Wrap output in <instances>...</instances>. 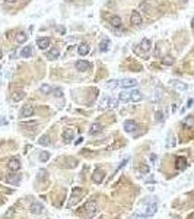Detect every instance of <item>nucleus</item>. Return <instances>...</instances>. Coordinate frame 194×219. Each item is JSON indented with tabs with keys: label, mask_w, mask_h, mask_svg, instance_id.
<instances>
[{
	"label": "nucleus",
	"mask_w": 194,
	"mask_h": 219,
	"mask_svg": "<svg viewBox=\"0 0 194 219\" xmlns=\"http://www.w3.org/2000/svg\"><path fill=\"white\" fill-rule=\"evenodd\" d=\"M83 211H86V216H88V218H92L93 215L96 213V211H98L96 202H95V200H89V202L85 204Z\"/></svg>",
	"instance_id": "1"
},
{
	"label": "nucleus",
	"mask_w": 194,
	"mask_h": 219,
	"mask_svg": "<svg viewBox=\"0 0 194 219\" xmlns=\"http://www.w3.org/2000/svg\"><path fill=\"white\" fill-rule=\"evenodd\" d=\"M34 113H35V108L32 107V105H24L22 107V109H21V117L22 118H29V117H32L34 116Z\"/></svg>",
	"instance_id": "2"
},
{
	"label": "nucleus",
	"mask_w": 194,
	"mask_h": 219,
	"mask_svg": "<svg viewBox=\"0 0 194 219\" xmlns=\"http://www.w3.org/2000/svg\"><path fill=\"white\" fill-rule=\"evenodd\" d=\"M156 211H158V203L155 202H150L147 206H146V211H144V216L147 218V216H153L155 213H156Z\"/></svg>",
	"instance_id": "3"
},
{
	"label": "nucleus",
	"mask_w": 194,
	"mask_h": 219,
	"mask_svg": "<svg viewBox=\"0 0 194 219\" xmlns=\"http://www.w3.org/2000/svg\"><path fill=\"white\" fill-rule=\"evenodd\" d=\"M104 178H105V172H104L102 169H95V171H93V174H92L93 183L101 184L102 181H104Z\"/></svg>",
	"instance_id": "4"
},
{
	"label": "nucleus",
	"mask_w": 194,
	"mask_h": 219,
	"mask_svg": "<svg viewBox=\"0 0 194 219\" xmlns=\"http://www.w3.org/2000/svg\"><path fill=\"white\" fill-rule=\"evenodd\" d=\"M169 85H171L174 89L179 91V92H184V91H187V89H188V86H187L184 82H179V80H175V79H172V80L169 82Z\"/></svg>",
	"instance_id": "5"
},
{
	"label": "nucleus",
	"mask_w": 194,
	"mask_h": 219,
	"mask_svg": "<svg viewBox=\"0 0 194 219\" xmlns=\"http://www.w3.org/2000/svg\"><path fill=\"white\" fill-rule=\"evenodd\" d=\"M50 38H47V37H42V38H37V47L40 48V50H47L48 47H50Z\"/></svg>",
	"instance_id": "6"
},
{
	"label": "nucleus",
	"mask_w": 194,
	"mask_h": 219,
	"mask_svg": "<svg viewBox=\"0 0 194 219\" xmlns=\"http://www.w3.org/2000/svg\"><path fill=\"white\" fill-rule=\"evenodd\" d=\"M136 85H137V80H136V79H123V80L118 83V86L127 89V88H134Z\"/></svg>",
	"instance_id": "7"
},
{
	"label": "nucleus",
	"mask_w": 194,
	"mask_h": 219,
	"mask_svg": "<svg viewBox=\"0 0 194 219\" xmlns=\"http://www.w3.org/2000/svg\"><path fill=\"white\" fill-rule=\"evenodd\" d=\"M29 211H31V213H34V215H41L42 211H44V206H42L41 203L35 202V203H32V204H31Z\"/></svg>",
	"instance_id": "8"
},
{
	"label": "nucleus",
	"mask_w": 194,
	"mask_h": 219,
	"mask_svg": "<svg viewBox=\"0 0 194 219\" xmlns=\"http://www.w3.org/2000/svg\"><path fill=\"white\" fill-rule=\"evenodd\" d=\"M130 24H133V25H140L142 24V16H140V13L139 12H131V15H130Z\"/></svg>",
	"instance_id": "9"
},
{
	"label": "nucleus",
	"mask_w": 194,
	"mask_h": 219,
	"mask_svg": "<svg viewBox=\"0 0 194 219\" xmlns=\"http://www.w3.org/2000/svg\"><path fill=\"white\" fill-rule=\"evenodd\" d=\"M76 69L79 72H86V70L89 69V61H86V60H77Z\"/></svg>",
	"instance_id": "10"
},
{
	"label": "nucleus",
	"mask_w": 194,
	"mask_h": 219,
	"mask_svg": "<svg viewBox=\"0 0 194 219\" xmlns=\"http://www.w3.org/2000/svg\"><path fill=\"white\" fill-rule=\"evenodd\" d=\"M143 100V95H142V92L140 91H131L130 92V101L133 102H139Z\"/></svg>",
	"instance_id": "11"
},
{
	"label": "nucleus",
	"mask_w": 194,
	"mask_h": 219,
	"mask_svg": "<svg viewBox=\"0 0 194 219\" xmlns=\"http://www.w3.org/2000/svg\"><path fill=\"white\" fill-rule=\"evenodd\" d=\"M8 167L10 171H18V169L21 168V162H19V159H16V158H13V159L9 161Z\"/></svg>",
	"instance_id": "12"
},
{
	"label": "nucleus",
	"mask_w": 194,
	"mask_h": 219,
	"mask_svg": "<svg viewBox=\"0 0 194 219\" xmlns=\"http://www.w3.org/2000/svg\"><path fill=\"white\" fill-rule=\"evenodd\" d=\"M150 45H152V42H150V40H147V38H143V40L140 41V44H139V47H140L142 51H149L150 50Z\"/></svg>",
	"instance_id": "13"
},
{
	"label": "nucleus",
	"mask_w": 194,
	"mask_h": 219,
	"mask_svg": "<svg viewBox=\"0 0 194 219\" xmlns=\"http://www.w3.org/2000/svg\"><path fill=\"white\" fill-rule=\"evenodd\" d=\"M59 56H60V51L57 50V48H51L50 51H47V53H45V57H47L48 60H54V59H57Z\"/></svg>",
	"instance_id": "14"
},
{
	"label": "nucleus",
	"mask_w": 194,
	"mask_h": 219,
	"mask_svg": "<svg viewBox=\"0 0 194 219\" xmlns=\"http://www.w3.org/2000/svg\"><path fill=\"white\" fill-rule=\"evenodd\" d=\"M175 167H177V169H184L187 167V161H186V158H183V156H178L177 158V161H175Z\"/></svg>",
	"instance_id": "15"
},
{
	"label": "nucleus",
	"mask_w": 194,
	"mask_h": 219,
	"mask_svg": "<svg viewBox=\"0 0 194 219\" xmlns=\"http://www.w3.org/2000/svg\"><path fill=\"white\" fill-rule=\"evenodd\" d=\"M134 129H136V123L133 120H127V121H124V130H126L127 133H131Z\"/></svg>",
	"instance_id": "16"
},
{
	"label": "nucleus",
	"mask_w": 194,
	"mask_h": 219,
	"mask_svg": "<svg viewBox=\"0 0 194 219\" xmlns=\"http://www.w3.org/2000/svg\"><path fill=\"white\" fill-rule=\"evenodd\" d=\"M73 130L72 129H66L64 132H63V139H64V142H70V140H73Z\"/></svg>",
	"instance_id": "17"
},
{
	"label": "nucleus",
	"mask_w": 194,
	"mask_h": 219,
	"mask_svg": "<svg viewBox=\"0 0 194 219\" xmlns=\"http://www.w3.org/2000/svg\"><path fill=\"white\" fill-rule=\"evenodd\" d=\"M77 51H79L80 56H86V54L89 53V45H88L86 42H82V44L77 47Z\"/></svg>",
	"instance_id": "18"
},
{
	"label": "nucleus",
	"mask_w": 194,
	"mask_h": 219,
	"mask_svg": "<svg viewBox=\"0 0 194 219\" xmlns=\"http://www.w3.org/2000/svg\"><path fill=\"white\" fill-rule=\"evenodd\" d=\"M101 129H102V126L99 123H93L92 126L89 127V135H96V133H99Z\"/></svg>",
	"instance_id": "19"
},
{
	"label": "nucleus",
	"mask_w": 194,
	"mask_h": 219,
	"mask_svg": "<svg viewBox=\"0 0 194 219\" xmlns=\"http://www.w3.org/2000/svg\"><path fill=\"white\" fill-rule=\"evenodd\" d=\"M123 24V21H121V18L120 16H112L111 18V26L112 28H120Z\"/></svg>",
	"instance_id": "20"
},
{
	"label": "nucleus",
	"mask_w": 194,
	"mask_h": 219,
	"mask_svg": "<svg viewBox=\"0 0 194 219\" xmlns=\"http://www.w3.org/2000/svg\"><path fill=\"white\" fill-rule=\"evenodd\" d=\"M184 127L186 129H191V127H194V117L193 116H188V117H186V120H184Z\"/></svg>",
	"instance_id": "21"
},
{
	"label": "nucleus",
	"mask_w": 194,
	"mask_h": 219,
	"mask_svg": "<svg viewBox=\"0 0 194 219\" xmlns=\"http://www.w3.org/2000/svg\"><path fill=\"white\" fill-rule=\"evenodd\" d=\"M118 101H121V102H128L130 101V92H123L118 95Z\"/></svg>",
	"instance_id": "22"
},
{
	"label": "nucleus",
	"mask_w": 194,
	"mask_h": 219,
	"mask_svg": "<svg viewBox=\"0 0 194 219\" xmlns=\"http://www.w3.org/2000/svg\"><path fill=\"white\" fill-rule=\"evenodd\" d=\"M108 47H110V40H107V38H104L99 44V50L101 51H107L108 50Z\"/></svg>",
	"instance_id": "23"
},
{
	"label": "nucleus",
	"mask_w": 194,
	"mask_h": 219,
	"mask_svg": "<svg viewBox=\"0 0 194 219\" xmlns=\"http://www.w3.org/2000/svg\"><path fill=\"white\" fill-rule=\"evenodd\" d=\"M31 54H32V48H31V47H24L22 51H21V56H22V57H31Z\"/></svg>",
	"instance_id": "24"
},
{
	"label": "nucleus",
	"mask_w": 194,
	"mask_h": 219,
	"mask_svg": "<svg viewBox=\"0 0 194 219\" xmlns=\"http://www.w3.org/2000/svg\"><path fill=\"white\" fill-rule=\"evenodd\" d=\"M38 143L42 145V146H48V145L51 143L50 137H48V136H41V137H40V140H38Z\"/></svg>",
	"instance_id": "25"
},
{
	"label": "nucleus",
	"mask_w": 194,
	"mask_h": 219,
	"mask_svg": "<svg viewBox=\"0 0 194 219\" xmlns=\"http://www.w3.org/2000/svg\"><path fill=\"white\" fill-rule=\"evenodd\" d=\"M155 120H156L158 123H162V121L165 120V114H163V111H158V113L155 114Z\"/></svg>",
	"instance_id": "26"
},
{
	"label": "nucleus",
	"mask_w": 194,
	"mask_h": 219,
	"mask_svg": "<svg viewBox=\"0 0 194 219\" xmlns=\"http://www.w3.org/2000/svg\"><path fill=\"white\" fill-rule=\"evenodd\" d=\"M26 40H28V35H26L25 32H19V34L16 35V41L18 42H25Z\"/></svg>",
	"instance_id": "27"
},
{
	"label": "nucleus",
	"mask_w": 194,
	"mask_h": 219,
	"mask_svg": "<svg viewBox=\"0 0 194 219\" xmlns=\"http://www.w3.org/2000/svg\"><path fill=\"white\" fill-rule=\"evenodd\" d=\"M24 96H25V93L22 91H18L13 93V101H21V100H24Z\"/></svg>",
	"instance_id": "28"
},
{
	"label": "nucleus",
	"mask_w": 194,
	"mask_h": 219,
	"mask_svg": "<svg viewBox=\"0 0 194 219\" xmlns=\"http://www.w3.org/2000/svg\"><path fill=\"white\" fill-rule=\"evenodd\" d=\"M48 159H50V153L48 152H41L40 153V161L41 162H47Z\"/></svg>",
	"instance_id": "29"
},
{
	"label": "nucleus",
	"mask_w": 194,
	"mask_h": 219,
	"mask_svg": "<svg viewBox=\"0 0 194 219\" xmlns=\"http://www.w3.org/2000/svg\"><path fill=\"white\" fill-rule=\"evenodd\" d=\"M174 63V59L172 57H169V56H167V57H163L162 59V64H165V66H171Z\"/></svg>",
	"instance_id": "30"
},
{
	"label": "nucleus",
	"mask_w": 194,
	"mask_h": 219,
	"mask_svg": "<svg viewBox=\"0 0 194 219\" xmlns=\"http://www.w3.org/2000/svg\"><path fill=\"white\" fill-rule=\"evenodd\" d=\"M19 175H12V177H9L8 178V183H10V184H18L19 183Z\"/></svg>",
	"instance_id": "31"
},
{
	"label": "nucleus",
	"mask_w": 194,
	"mask_h": 219,
	"mask_svg": "<svg viewBox=\"0 0 194 219\" xmlns=\"http://www.w3.org/2000/svg\"><path fill=\"white\" fill-rule=\"evenodd\" d=\"M118 80H115V79H112V80H110L108 83H107V88H110V89H114V88H117L118 86Z\"/></svg>",
	"instance_id": "32"
},
{
	"label": "nucleus",
	"mask_w": 194,
	"mask_h": 219,
	"mask_svg": "<svg viewBox=\"0 0 194 219\" xmlns=\"http://www.w3.org/2000/svg\"><path fill=\"white\" fill-rule=\"evenodd\" d=\"M108 104H110V96H104L101 100V107L105 108V107H108Z\"/></svg>",
	"instance_id": "33"
},
{
	"label": "nucleus",
	"mask_w": 194,
	"mask_h": 219,
	"mask_svg": "<svg viewBox=\"0 0 194 219\" xmlns=\"http://www.w3.org/2000/svg\"><path fill=\"white\" fill-rule=\"evenodd\" d=\"M40 91H41L42 93H48L51 91V88L48 85H41V86H40Z\"/></svg>",
	"instance_id": "34"
},
{
	"label": "nucleus",
	"mask_w": 194,
	"mask_h": 219,
	"mask_svg": "<svg viewBox=\"0 0 194 219\" xmlns=\"http://www.w3.org/2000/svg\"><path fill=\"white\" fill-rule=\"evenodd\" d=\"M139 171H140L142 174H149V171H150V168H149L147 165H140V168H139Z\"/></svg>",
	"instance_id": "35"
},
{
	"label": "nucleus",
	"mask_w": 194,
	"mask_h": 219,
	"mask_svg": "<svg viewBox=\"0 0 194 219\" xmlns=\"http://www.w3.org/2000/svg\"><path fill=\"white\" fill-rule=\"evenodd\" d=\"M53 92H54V95H56L57 98H61V96H63V91H61L60 88H54V91H53Z\"/></svg>",
	"instance_id": "36"
},
{
	"label": "nucleus",
	"mask_w": 194,
	"mask_h": 219,
	"mask_svg": "<svg viewBox=\"0 0 194 219\" xmlns=\"http://www.w3.org/2000/svg\"><path fill=\"white\" fill-rule=\"evenodd\" d=\"M56 31H57L59 34H66V28H64V26H61V25L56 26Z\"/></svg>",
	"instance_id": "37"
},
{
	"label": "nucleus",
	"mask_w": 194,
	"mask_h": 219,
	"mask_svg": "<svg viewBox=\"0 0 194 219\" xmlns=\"http://www.w3.org/2000/svg\"><path fill=\"white\" fill-rule=\"evenodd\" d=\"M108 107H111V108H115V107H117V100L110 98V104H108Z\"/></svg>",
	"instance_id": "38"
},
{
	"label": "nucleus",
	"mask_w": 194,
	"mask_h": 219,
	"mask_svg": "<svg viewBox=\"0 0 194 219\" xmlns=\"http://www.w3.org/2000/svg\"><path fill=\"white\" fill-rule=\"evenodd\" d=\"M131 219H146L144 215H134V216H131Z\"/></svg>",
	"instance_id": "39"
},
{
	"label": "nucleus",
	"mask_w": 194,
	"mask_h": 219,
	"mask_svg": "<svg viewBox=\"0 0 194 219\" xmlns=\"http://www.w3.org/2000/svg\"><path fill=\"white\" fill-rule=\"evenodd\" d=\"M45 174H47V171H45V169H40V171H38V175H40V177L45 175Z\"/></svg>",
	"instance_id": "40"
},
{
	"label": "nucleus",
	"mask_w": 194,
	"mask_h": 219,
	"mask_svg": "<svg viewBox=\"0 0 194 219\" xmlns=\"http://www.w3.org/2000/svg\"><path fill=\"white\" fill-rule=\"evenodd\" d=\"M82 142H83V137H79V139H77L76 142H75V143L76 145H79V143H82Z\"/></svg>",
	"instance_id": "41"
},
{
	"label": "nucleus",
	"mask_w": 194,
	"mask_h": 219,
	"mask_svg": "<svg viewBox=\"0 0 194 219\" xmlns=\"http://www.w3.org/2000/svg\"><path fill=\"white\" fill-rule=\"evenodd\" d=\"M6 2H9V3H15L16 0H6Z\"/></svg>",
	"instance_id": "42"
},
{
	"label": "nucleus",
	"mask_w": 194,
	"mask_h": 219,
	"mask_svg": "<svg viewBox=\"0 0 194 219\" xmlns=\"http://www.w3.org/2000/svg\"><path fill=\"white\" fill-rule=\"evenodd\" d=\"M0 59H2V50H0Z\"/></svg>",
	"instance_id": "43"
},
{
	"label": "nucleus",
	"mask_w": 194,
	"mask_h": 219,
	"mask_svg": "<svg viewBox=\"0 0 194 219\" xmlns=\"http://www.w3.org/2000/svg\"><path fill=\"white\" fill-rule=\"evenodd\" d=\"M193 28H194V19H193Z\"/></svg>",
	"instance_id": "44"
}]
</instances>
